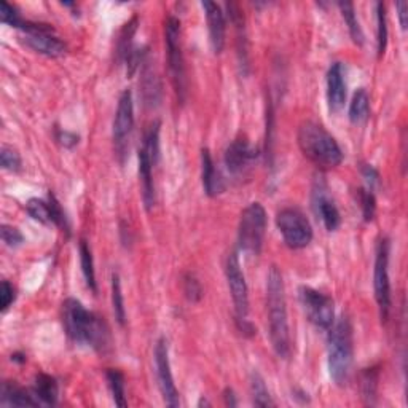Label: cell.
<instances>
[{
    "label": "cell",
    "instance_id": "6da1fadb",
    "mask_svg": "<svg viewBox=\"0 0 408 408\" xmlns=\"http://www.w3.org/2000/svg\"><path fill=\"white\" fill-rule=\"evenodd\" d=\"M63 324L67 337L78 345H87L99 352L111 346V330L102 318L88 311L77 298H67L63 304Z\"/></svg>",
    "mask_w": 408,
    "mask_h": 408
},
{
    "label": "cell",
    "instance_id": "7a4b0ae2",
    "mask_svg": "<svg viewBox=\"0 0 408 408\" xmlns=\"http://www.w3.org/2000/svg\"><path fill=\"white\" fill-rule=\"evenodd\" d=\"M266 311L270 322V338L273 350L281 359L290 356V332L288 321V302L281 271L271 266L266 278Z\"/></svg>",
    "mask_w": 408,
    "mask_h": 408
},
{
    "label": "cell",
    "instance_id": "3957f363",
    "mask_svg": "<svg viewBox=\"0 0 408 408\" xmlns=\"http://www.w3.org/2000/svg\"><path fill=\"white\" fill-rule=\"evenodd\" d=\"M297 141L302 154L319 169L337 168L343 161V152L338 142L316 121H303L298 128Z\"/></svg>",
    "mask_w": 408,
    "mask_h": 408
},
{
    "label": "cell",
    "instance_id": "277c9868",
    "mask_svg": "<svg viewBox=\"0 0 408 408\" xmlns=\"http://www.w3.org/2000/svg\"><path fill=\"white\" fill-rule=\"evenodd\" d=\"M352 357H354V340L352 324L348 316H342L328 330V373L337 386L346 385L350 380Z\"/></svg>",
    "mask_w": 408,
    "mask_h": 408
},
{
    "label": "cell",
    "instance_id": "5b68a950",
    "mask_svg": "<svg viewBox=\"0 0 408 408\" xmlns=\"http://www.w3.org/2000/svg\"><path fill=\"white\" fill-rule=\"evenodd\" d=\"M225 276H227V283L230 288L231 300L235 304V318L237 328L245 335H254L255 328L249 322V290L247 283L245 278V273L241 270L240 259H237V252L233 251L228 254L227 264H225Z\"/></svg>",
    "mask_w": 408,
    "mask_h": 408
},
{
    "label": "cell",
    "instance_id": "8992f818",
    "mask_svg": "<svg viewBox=\"0 0 408 408\" xmlns=\"http://www.w3.org/2000/svg\"><path fill=\"white\" fill-rule=\"evenodd\" d=\"M266 233V211L260 203H251L242 211L237 225V247L246 255L257 257Z\"/></svg>",
    "mask_w": 408,
    "mask_h": 408
},
{
    "label": "cell",
    "instance_id": "52a82bcc",
    "mask_svg": "<svg viewBox=\"0 0 408 408\" xmlns=\"http://www.w3.org/2000/svg\"><path fill=\"white\" fill-rule=\"evenodd\" d=\"M164 37H166L168 64L169 72H171V82L174 85L175 94H178L179 101L184 102L187 97V74L184 53H182L179 18L168 16L166 26H164Z\"/></svg>",
    "mask_w": 408,
    "mask_h": 408
},
{
    "label": "cell",
    "instance_id": "ba28073f",
    "mask_svg": "<svg viewBox=\"0 0 408 408\" xmlns=\"http://www.w3.org/2000/svg\"><path fill=\"white\" fill-rule=\"evenodd\" d=\"M389 240L381 237L376 246L375 268H373V289L375 300L378 303L380 318L383 322H388L391 314L392 297H391V279H389Z\"/></svg>",
    "mask_w": 408,
    "mask_h": 408
},
{
    "label": "cell",
    "instance_id": "9c48e42d",
    "mask_svg": "<svg viewBox=\"0 0 408 408\" xmlns=\"http://www.w3.org/2000/svg\"><path fill=\"white\" fill-rule=\"evenodd\" d=\"M276 225L285 246L290 249L307 247L313 240V227L308 217L297 208H284L278 212Z\"/></svg>",
    "mask_w": 408,
    "mask_h": 408
},
{
    "label": "cell",
    "instance_id": "30bf717a",
    "mask_svg": "<svg viewBox=\"0 0 408 408\" xmlns=\"http://www.w3.org/2000/svg\"><path fill=\"white\" fill-rule=\"evenodd\" d=\"M23 40L29 48L48 58H59L67 51V45L61 40L50 24L23 21L20 26Z\"/></svg>",
    "mask_w": 408,
    "mask_h": 408
},
{
    "label": "cell",
    "instance_id": "8fae6325",
    "mask_svg": "<svg viewBox=\"0 0 408 408\" xmlns=\"http://www.w3.org/2000/svg\"><path fill=\"white\" fill-rule=\"evenodd\" d=\"M298 298H300L303 311L307 314L308 321L316 328H321V330L326 332L330 330L335 322V308L332 298L313 288H307V285L298 289Z\"/></svg>",
    "mask_w": 408,
    "mask_h": 408
},
{
    "label": "cell",
    "instance_id": "7c38bea8",
    "mask_svg": "<svg viewBox=\"0 0 408 408\" xmlns=\"http://www.w3.org/2000/svg\"><path fill=\"white\" fill-rule=\"evenodd\" d=\"M134 128V102L130 89H125L120 94L117 113L113 118V149L120 163L125 161L128 147H130V137Z\"/></svg>",
    "mask_w": 408,
    "mask_h": 408
},
{
    "label": "cell",
    "instance_id": "4fadbf2b",
    "mask_svg": "<svg viewBox=\"0 0 408 408\" xmlns=\"http://www.w3.org/2000/svg\"><path fill=\"white\" fill-rule=\"evenodd\" d=\"M155 367H156V380L158 388H160L164 404L168 407H179V391L175 388L173 370H171V361H169V346L168 340L161 337L156 342L155 346Z\"/></svg>",
    "mask_w": 408,
    "mask_h": 408
},
{
    "label": "cell",
    "instance_id": "5bb4252c",
    "mask_svg": "<svg viewBox=\"0 0 408 408\" xmlns=\"http://www.w3.org/2000/svg\"><path fill=\"white\" fill-rule=\"evenodd\" d=\"M313 209L314 214L321 218L322 225H324L327 231H335L338 230L340 225H342V216H340V211L335 204L333 198L328 193V188L326 180L322 178H318L314 180L313 185Z\"/></svg>",
    "mask_w": 408,
    "mask_h": 408
},
{
    "label": "cell",
    "instance_id": "9a60e30c",
    "mask_svg": "<svg viewBox=\"0 0 408 408\" xmlns=\"http://www.w3.org/2000/svg\"><path fill=\"white\" fill-rule=\"evenodd\" d=\"M259 152L255 150L246 139H236L225 150V166L231 175L245 174L251 164L257 160Z\"/></svg>",
    "mask_w": 408,
    "mask_h": 408
},
{
    "label": "cell",
    "instance_id": "2e32d148",
    "mask_svg": "<svg viewBox=\"0 0 408 408\" xmlns=\"http://www.w3.org/2000/svg\"><path fill=\"white\" fill-rule=\"evenodd\" d=\"M346 101V70L342 63H333L327 72V102L330 112L337 113Z\"/></svg>",
    "mask_w": 408,
    "mask_h": 408
},
{
    "label": "cell",
    "instance_id": "e0dca14e",
    "mask_svg": "<svg viewBox=\"0 0 408 408\" xmlns=\"http://www.w3.org/2000/svg\"><path fill=\"white\" fill-rule=\"evenodd\" d=\"M206 13V20H208V29H209V42L212 47V51L216 54L222 53L225 47V30H227V24H225V13L222 7L216 2H201Z\"/></svg>",
    "mask_w": 408,
    "mask_h": 408
},
{
    "label": "cell",
    "instance_id": "ac0fdd59",
    "mask_svg": "<svg viewBox=\"0 0 408 408\" xmlns=\"http://www.w3.org/2000/svg\"><path fill=\"white\" fill-rule=\"evenodd\" d=\"M201 178H203V187L208 197L214 198L225 190L223 178L212 160L209 149L201 150Z\"/></svg>",
    "mask_w": 408,
    "mask_h": 408
},
{
    "label": "cell",
    "instance_id": "d6986e66",
    "mask_svg": "<svg viewBox=\"0 0 408 408\" xmlns=\"http://www.w3.org/2000/svg\"><path fill=\"white\" fill-rule=\"evenodd\" d=\"M139 178H141L142 187V201L145 209L150 211L155 206V184H154V168L155 163L152 161L147 152L139 147Z\"/></svg>",
    "mask_w": 408,
    "mask_h": 408
},
{
    "label": "cell",
    "instance_id": "ffe728a7",
    "mask_svg": "<svg viewBox=\"0 0 408 408\" xmlns=\"http://www.w3.org/2000/svg\"><path fill=\"white\" fill-rule=\"evenodd\" d=\"M0 405L2 407H39L40 400L34 392L18 386L13 381H5L0 389Z\"/></svg>",
    "mask_w": 408,
    "mask_h": 408
},
{
    "label": "cell",
    "instance_id": "44dd1931",
    "mask_svg": "<svg viewBox=\"0 0 408 408\" xmlns=\"http://www.w3.org/2000/svg\"><path fill=\"white\" fill-rule=\"evenodd\" d=\"M141 91L144 97V104L149 107H156L160 104L161 99V83L160 78L155 74V70L152 69V66L147 59L144 61V69H142V83Z\"/></svg>",
    "mask_w": 408,
    "mask_h": 408
},
{
    "label": "cell",
    "instance_id": "7402d4cb",
    "mask_svg": "<svg viewBox=\"0 0 408 408\" xmlns=\"http://www.w3.org/2000/svg\"><path fill=\"white\" fill-rule=\"evenodd\" d=\"M32 392L35 397L40 400L44 405H56L58 402V383L53 376L47 373H39L35 376Z\"/></svg>",
    "mask_w": 408,
    "mask_h": 408
},
{
    "label": "cell",
    "instance_id": "603a6c76",
    "mask_svg": "<svg viewBox=\"0 0 408 408\" xmlns=\"http://www.w3.org/2000/svg\"><path fill=\"white\" fill-rule=\"evenodd\" d=\"M369 115H370V96L367 91L361 88L356 91L354 96H352L348 117L351 120V123L359 125L367 121Z\"/></svg>",
    "mask_w": 408,
    "mask_h": 408
},
{
    "label": "cell",
    "instance_id": "cb8c5ba5",
    "mask_svg": "<svg viewBox=\"0 0 408 408\" xmlns=\"http://www.w3.org/2000/svg\"><path fill=\"white\" fill-rule=\"evenodd\" d=\"M137 26H139V18L132 16L131 21H128L123 26V29H121L120 37L117 42V56L120 63H126L128 56H130L131 51L134 50L132 37H134V34H136Z\"/></svg>",
    "mask_w": 408,
    "mask_h": 408
},
{
    "label": "cell",
    "instance_id": "d4e9b609",
    "mask_svg": "<svg viewBox=\"0 0 408 408\" xmlns=\"http://www.w3.org/2000/svg\"><path fill=\"white\" fill-rule=\"evenodd\" d=\"M338 8H340V11H342V16H343V20L346 23V26H348V30H350V35H351L352 42H354L356 45L362 47L364 45V32H362L361 23H359V20H357L354 4L340 2Z\"/></svg>",
    "mask_w": 408,
    "mask_h": 408
},
{
    "label": "cell",
    "instance_id": "484cf974",
    "mask_svg": "<svg viewBox=\"0 0 408 408\" xmlns=\"http://www.w3.org/2000/svg\"><path fill=\"white\" fill-rule=\"evenodd\" d=\"M378 381H380V369L370 367L365 369L361 375V391L362 399L365 404L375 405L376 404V391H378Z\"/></svg>",
    "mask_w": 408,
    "mask_h": 408
},
{
    "label": "cell",
    "instance_id": "4316f807",
    "mask_svg": "<svg viewBox=\"0 0 408 408\" xmlns=\"http://www.w3.org/2000/svg\"><path fill=\"white\" fill-rule=\"evenodd\" d=\"M251 395L255 407H275V402H273L270 391H268L264 376L259 371L251 373Z\"/></svg>",
    "mask_w": 408,
    "mask_h": 408
},
{
    "label": "cell",
    "instance_id": "83f0119b",
    "mask_svg": "<svg viewBox=\"0 0 408 408\" xmlns=\"http://www.w3.org/2000/svg\"><path fill=\"white\" fill-rule=\"evenodd\" d=\"M78 252H80V265H82V273L85 276V281H87L88 288L96 294L97 284H96V273H94V260H93V254H91L88 242L85 240L80 241Z\"/></svg>",
    "mask_w": 408,
    "mask_h": 408
},
{
    "label": "cell",
    "instance_id": "f1b7e54d",
    "mask_svg": "<svg viewBox=\"0 0 408 408\" xmlns=\"http://www.w3.org/2000/svg\"><path fill=\"white\" fill-rule=\"evenodd\" d=\"M106 380H107V385L109 389H111L112 392V397L115 405L118 407H126V395H125V376L121 373L120 370H115V369H109L106 371Z\"/></svg>",
    "mask_w": 408,
    "mask_h": 408
},
{
    "label": "cell",
    "instance_id": "f546056e",
    "mask_svg": "<svg viewBox=\"0 0 408 408\" xmlns=\"http://www.w3.org/2000/svg\"><path fill=\"white\" fill-rule=\"evenodd\" d=\"M375 10H376V48H378V56H383L388 47V20L385 4L376 2Z\"/></svg>",
    "mask_w": 408,
    "mask_h": 408
},
{
    "label": "cell",
    "instance_id": "4dcf8cb0",
    "mask_svg": "<svg viewBox=\"0 0 408 408\" xmlns=\"http://www.w3.org/2000/svg\"><path fill=\"white\" fill-rule=\"evenodd\" d=\"M26 211L27 214L37 221L40 223H53V214H51V206L50 201L45 199H39V198H32L27 201L26 204Z\"/></svg>",
    "mask_w": 408,
    "mask_h": 408
},
{
    "label": "cell",
    "instance_id": "1f68e13d",
    "mask_svg": "<svg viewBox=\"0 0 408 408\" xmlns=\"http://www.w3.org/2000/svg\"><path fill=\"white\" fill-rule=\"evenodd\" d=\"M112 304H113L115 319H117L120 326H125L126 309H125L123 292H121V283H120L118 273H113L112 275Z\"/></svg>",
    "mask_w": 408,
    "mask_h": 408
},
{
    "label": "cell",
    "instance_id": "d6a6232c",
    "mask_svg": "<svg viewBox=\"0 0 408 408\" xmlns=\"http://www.w3.org/2000/svg\"><path fill=\"white\" fill-rule=\"evenodd\" d=\"M356 194H357L359 204H361L364 221L371 222L373 221L375 212H376V199H375L373 192H370V190H367V188L361 187L356 190Z\"/></svg>",
    "mask_w": 408,
    "mask_h": 408
},
{
    "label": "cell",
    "instance_id": "836d02e7",
    "mask_svg": "<svg viewBox=\"0 0 408 408\" xmlns=\"http://www.w3.org/2000/svg\"><path fill=\"white\" fill-rule=\"evenodd\" d=\"M0 163H2L4 169L11 173L21 171L23 166L20 154L13 147H8V145H2V149H0Z\"/></svg>",
    "mask_w": 408,
    "mask_h": 408
},
{
    "label": "cell",
    "instance_id": "e575fe53",
    "mask_svg": "<svg viewBox=\"0 0 408 408\" xmlns=\"http://www.w3.org/2000/svg\"><path fill=\"white\" fill-rule=\"evenodd\" d=\"M0 20H2L4 24H8V26H13L16 29H20L24 21L21 15L18 13L15 5L8 4L7 0H2V2H0Z\"/></svg>",
    "mask_w": 408,
    "mask_h": 408
},
{
    "label": "cell",
    "instance_id": "d590c367",
    "mask_svg": "<svg viewBox=\"0 0 408 408\" xmlns=\"http://www.w3.org/2000/svg\"><path fill=\"white\" fill-rule=\"evenodd\" d=\"M184 294L193 303L199 302L201 297H203V288H201V283L193 273H187L184 276Z\"/></svg>",
    "mask_w": 408,
    "mask_h": 408
},
{
    "label": "cell",
    "instance_id": "8d00e7d4",
    "mask_svg": "<svg viewBox=\"0 0 408 408\" xmlns=\"http://www.w3.org/2000/svg\"><path fill=\"white\" fill-rule=\"evenodd\" d=\"M48 201H50V206H51L53 223L56 225V227H59L63 231H67V233H70L69 221H67L66 212L63 211V208H61L59 201H58L56 198H54V194H51V193H50V198H48Z\"/></svg>",
    "mask_w": 408,
    "mask_h": 408
},
{
    "label": "cell",
    "instance_id": "74e56055",
    "mask_svg": "<svg viewBox=\"0 0 408 408\" xmlns=\"http://www.w3.org/2000/svg\"><path fill=\"white\" fill-rule=\"evenodd\" d=\"M2 241L11 249L20 247L24 242V236L13 225H2Z\"/></svg>",
    "mask_w": 408,
    "mask_h": 408
},
{
    "label": "cell",
    "instance_id": "f35d334b",
    "mask_svg": "<svg viewBox=\"0 0 408 408\" xmlns=\"http://www.w3.org/2000/svg\"><path fill=\"white\" fill-rule=\"evenodd\" d=\"M15 300H16L15 288L8 281H2V285H0V309H2V313L7 311Z\"/></svg>",
    "mask_w": 408,
    "mask_h": 408
},
{
    "label": "cell",
    "instance_id": "ab89813d",
    "mask_svg": "<svg viewBox=\"0 0 408 408\" xmlns=\"http://www.w3.org/2000/svg\"><path fill=\"white\" fill-rule=\"evenodd\" d=\"M361 173H362V178L365 179V184H367V190L370 192H375V188L380 185V173L376 171V169L371 166V164H362L361 166Z\"/></svg>",
    "mask_w": 408,
    "mask_h": 408
},
{
    "label": "cell",
    "instance_id": "60d3db41",
    "mask_svg": "<svg viewBox=\"0 0 408 408\" xmlns=\"http://www.w3.org/2000/svg\"><path fill=\"white\" fill-rule=\"evenodd\" d=\"M78 134L70 132V131H64V130H56V141L63 145L66 149H72L75 147L78 144Z\"/></svg>",
    "mask_w": 408,
    "mask_h": 408
},
{
    "label": "cell",
    "instance_id": "b9f144b4",
    "mask_svg": "<svg viewBox=\"0 0 408 408\" xmlns=\"http://www.w3.org/2000/svg\"><path fill=\"white\" fill-rule=\"evenodd\" d=\"M397 15H399V23H400V26L402 29H407V24H408V4L407 2H397Z\"/></svg>",
    "mask_w": 408,
    "mask_h": 408
},
{
    "label": "cell",
    "instance_id": "7bdbcfd3",
    "mask_svg": "<svg viewBox=\"0 0 408 408\" xmlns=\"http://www.w3.org/2000/svg\"><path fill=\"white\" fill-rule=\"evenodd\" d=\"M223 399H225V404L228 407H236L237 405V400H236V395L235 391L231 388H227L223 392Z\"/></svg>",
    "mask_w": 408,
    "mask_h": 408
},
{
    "label": "cell",
    "instance_id": "ee69618b",
    "mask_svg": "<svg viewBox=\"0 0 408 408\" xmlns=\"http://www.w3.org/2000/svg\"><path fill=\"white\" fill-rule=\"evenodd\" d=\"M11 361L23 364V362H26V356H24V354H18V352H16V354L11 356Z\"/></svg>",
    "mask_w": 408,
    "mask_h": 408
}]
</instances>
